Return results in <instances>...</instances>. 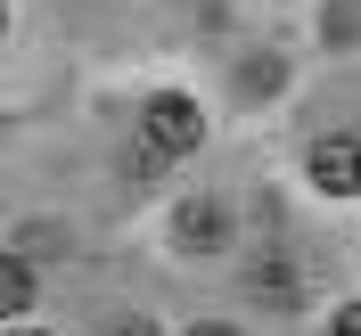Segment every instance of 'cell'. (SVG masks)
<instances>
[{
	"mask_svg": "<svg viewBox=\"0 0 361 336\" xmlns=\"http://www.w3.org/2000/svg\"><path fill=\"white\" fill-rule=\"evenodd\" d=\"M312 189L320 197H361V139H320L312 148Z\"/></svg>",
	"mask_w": 361,
	"mask_h": 336,
	"instance_id": "obj_2",
	"label": "cell"
},
{
	"mask_svg": "<svg viewBox=\"0 0 361 336\" xmlns=\"http://www.w3.org/2000/svg\"><path fill=\"white\" fill-rule=\"evenodd\" d=\"M17 336H42V328H17Z\"/></svg>",
	"mask_w": 361,
	"mask_h": 336,
	"instance_id": "obj_8",
	"label": "cell"
},
{
	"mask_svg": "<svg viewBox=\"0 0 361 336\" xmlns=\"http://www.w3.org/2000/svg\"><path fill=\"white\" fill-rule=\"evenodd\" d=\"M107 336H157V328H148V320H115Z\"/></svg>",
	"mask_w": 361,
	"mask_h": 336,
	"instance_id": "obj_6",
	"label": "cell"
},
{
	"mask_svg": "<svg viewBox=\"0 0 361 336\" xmlns=\"http://www.w3.org/2000/svg\"><path fill=\"white\" fill-rule=\"evenodd\" d=\"M0 25H8V8H0Z\"/></svg>",
	"mask_w": 361,
	"mask_h": 336,
	"instance_id": "obj_9",
	"label": "cell"
},
{
	"mask_svg": "<svg viewBox=\"0 0 361 336\" xmlns=\"http://www.w3.org/2000/svg\"><path fill=\"white\" fill-rule=\"evenodd\" d=\"M329 336H361V304H337V320H329Z\"/></svg>",
	"mask_w": 361,
	"mask_h": 336,
	"instance_id": "obj_5",
	"label": "cell"
},
{
	"mask_svg": "<svg viewBox=\"0 0 361 336\" xmlns=\"http://www.w3.org/2000/svg\"><path fill=\"white\" fill-rule=\"evenodd\" d=\"M33 304V263L25 254H0V320H17Z\"/></svg>",
	"mask_w": 361,
	"mask_h": 336,
	"instance_id": "obj_3",
	"label": "cell"
},
{
	"mask_svg": "<svg viewBox=\"0 0 361 336\" xmlns=\"http://www.w3.org/2000/svg\"><path fill=\"white\" fill-rule=\"evenodd\" d=\"M180 247H222V205H214V197L180 205Z\"/></svg>",
	"mask_w": 361,
	"mask_h": 336,
	"instance_id": "obj_4",
	"label": "cell"
},
{
	"mask_svg": "<svg viewBox=\"0 0 361 336\" xmlns=\"http://www.w3.org/2000/svg\"><path fill=\"white\" fill-rule=\"evenodd\" d=\"M205 139V115H197V99H180V90H157L148 107H140V164L157 173V164H173V156H189Z\"/></svg>",
	"mask_w": 361,
	"mask_h": 336,
	"instance_id": "obj_1",
	"label": "cell"
},
{
	"mask_svg": "<svg viewBox=\"0 0 361 336\" xmlns=\"http://www.w3.org/2000/svg\"><path fill=\"white\" fill-rule=\"evenodd\" d=\"M189 336H238V328H222V320H205V328H189Z\"/></svg>",
	"mask_w": 361,
	"mask_h": 336,
	"instance_id": "obj_7",
	"label": "cell"
}]
</instances>
